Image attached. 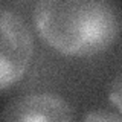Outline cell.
<instances>
[{
	"label": "cell",
	"mask_w": 122,
	"mask_h": 122,
	"mask_svg": "<svg viewBox=\"0 0 122 122\" xmlns=\"http://www.w3.org/2000/svg\"><path fill=\"white\" fill-rule=\"evenodd\" d=\"M38 37L66 56L108 51L122 32V14L104 0H41L32 9Z\"/></svg>",
	"instance_id": "cell-1"
},
{
	"label": "cell",
	"mask_w": 122,
	"mask_h": 122,
	"mask_svg": "<svg viewBox=\"0 0 122 122\" xmlns=\"http://www.w3.org/2000/svg\"><path fill=\"white\" fill-rule=\"evenodd\" d=\"M34 53V35L25 18L9 8H0V92L25 78Z\"/></svg>",
	"instance_id": "cell-2"
},
{
	"label": "cell",
	"mask_w": 122,
	"mask_h": 122,
	"mask_svg": "<svg viewBox=\"0 0 122 122\" xmlns=\"http://www.w3.org/2000/svg\"><path fill=\"white\" fill-rule=\"evenodd\" d=\"M0 122H75V112L61 95L28 93L3 107Z\"/></svg>",
	"instance_id": "cell-3"
},
{
	"label": "cell",
	"mask_w": 122,
	"mask_h": 122,
	"mask_svg": "<svg viewBox=\"0 0 122 122\" xmlns=\"http://www.w3.org/2000/svg\"><path fill=\"white\" fill-rule=\"evenodd\" d=\"M107 98L122 113V72H119L107 87Z\"/></svg>",
	"instance_id": "cell-4"
},
{
	"label": "cell",
	"mask_w": 122,
	"mask_h": 122,
	"mask_svg": "<svg viewBox=\"0 0 122 122\" xmlns=\"http://www.w3.org/2000/svg\"><path fill=\"white\" fill-rule=\"evenodd\" d=\"M81 122H122V114L107 110H92L84 114Z\"/></svg>",
	"instance_id": "cell-5"
}]
</instances>
